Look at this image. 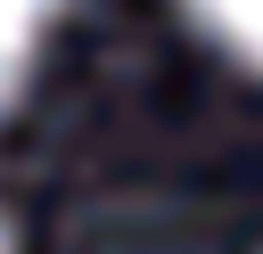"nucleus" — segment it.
<instances>
[{"instance_id":"obj_1","label":"nucleus","mask_w":263,"mask_h":254,"mask_svg":"<svg viewBox=\"0 0 263 254\" xmlns=\"http://www.w3.org/2000/svg\"><path fill=\"white\" fill-rule=\"evenodd\" d=\"M58 0H0V98H16V82L33 74V49L49 33Z\"/></svg>"},{"instance_id":"obj_2","label":"nucleus","mask_w":263,"mask_h":254,"mask_svg":"<svg viewBox=\"0 0 263 254\" xmlns=\"http://www.w3.org/2000/svg\"><path fill=\"white\" fill-rule=\"evenodd\" d=\"M222 41H238L247 57H263V0H189Z\"/></svg>"},{"instance_id":"obj_3","label":"nucleus","mask_w":263,"mask_h":254,"mask_svg":"<svg viewBox=\"0 0 263 254\" xmlns=\"http://www.w3.org/2000/svg\"><path fill=\"white\" fill-rule=\"evenodd\" d=\"M0 254H8V229H0Z\"/></svg>"}]
</instances>
